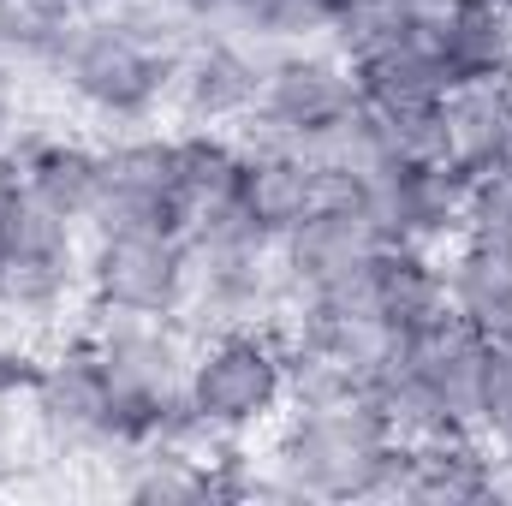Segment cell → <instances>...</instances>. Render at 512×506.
<instances>
[{"label": "cell", "instance_id": "obj_12", "mask_svg": "<svg viewBox=\"0 0 512 506\" xmlns=\"http://www.w3.org/2000/svg\"><path fill=\"white\" fill-rule=\"evenodd\" d=\"M245 143V161H239V179H233V215L262 233V239H286L304 215L322 209V161L298 155V149H280V143Z\"/></svg>", "mask_w": 512, "mask_h": 506}, {"label": "cell", "instance_id": "obj_29", "mask_svg": "<svg viewBox=\"0 0 512 506\" xmlns=\"http://www.w3.org/2000/svg\"><path fill=\"white\" fill-rule=\"evenodd\" d=\"M507 78H512V66H507Z\"/></svg>", "mask_w": 512, "mask_h": 506}, {"label": "cell", "instance_id": "obj_22", "mask_svg": "<svg viewBox=\"0 0 512 506\" xmlns=\"http://www.w3.org/2000/svg\"><path fill=\"white\" fill-rule=\"evenodd\" d=\"M459 239L512 251V173H471L465 209H459Z\"/></svg>", "mask_w": 512, "mask_h": 506}, {"label": "cell", "instance_id": "obj_9", "mask_svg": "<svg viewBox=\"0 0 512 506\" xmlns=\"http://www.w3.org/2000/svg\"><path fill=\"white\" fill-rule=\"evenodd\" d=\"M465 185H471V173L447 155H435V161H370L364 167V203H370L387 245L441 251L447 239H459Z\"/></svg>", "mask_w": 512, "mask_h": 506}, {"label": "cell", "instance_id": "obj_3", "mask_svg": "<svg viewBox=\"0 0 512 506\" xmlns=\"http://www.w3.org/2000/svg\"><path fill=\"white\" fill-rule=\"evenodd\" d=\"M251 143H280L310 161H340L364 167V96L334 48H268L262 60V90H256L251 120L239 126Z\"/></svg>", "mask_w": 512, "mask_h": 506}, {"label": "cell", "instance_id": "obj_28", "mask_svg": "<svg viewBox=\"0 0 512 506\" xmlns=\"http://www.w3.org/2000/svg\"><path fill=\"white\" fill-rule=\"evenodd\" d=\"M495 6H501V12H512V0H495Z\"/></svg>", "mask_w": 512, "mask_h": 506}, {"label": "cell", "instance_id": "obj_13", "mask_svg": "<svg viewBox=\"0 0 512 506\" xmlns=\"http://www.w3.org/2000/svg\"><path fill=\"white\" fill-rule=\"evenodd\" d=\"M6 155L18 161V185L30 203H42L48 215L84 227L90 209H96V191H102V149L84 143V137H66V131H42L24 126L12 137H0Z\"/></svg>", "mask_w": 512, "mask_h": 506}, {"label": "cell", "instance_id": "obj_26", "mask_svg": "<svg viewBox=\"0 0 512 506\" xmlns=\"http://www.w3.org/2000/svg\"><path fill=\"white\" fill-rule=\"evenodd\" d=\"M18 197H24V185H18V161H12V155H6V143H0V215H6Z\"/></svg>", "mask_w": 512, "mask_h": 506}, {"label": "cell", "instance_id": "obj_19", "mask_svg": "<svg viewBox=\"0 0 512 506\" xmlns=\"http://www.w3.org/2000/svg\"><path fill=\"white\" fill-rule=\"evenodd\" d=\"M173 137H179V179H185V197H191V227H197V221H209L233 203L245 143H239V131L221 126H185Z\"/></svg>", "mask_w": 512, "mask_h": 506}, {"label": "cell", "instance_id": "obj_10", "mask_svg": "<svg viewBox=\"0 0 512 506\" xmlns=\"http://www.w3.org/2000/svg\"><path fill=\"white\" fill-rule=\"evenodd\" d=\"M262 60H268V48L239 42V36H221V30L185 36L179 66H173V102L167 108L185 126L239 131L256 108V90H262Z\"/></svg>", "mask_w": 512, "mask_h": 506}, {"label": "cell", "instance_id": "obj_11", "mask_svg": "<svg viewBox=\"0 0 512 506\" xmlns=\"http://www.w3.org/2000/svg\"><path fill=\"white\" fill-rule=\"evenodd\" d=\"M382 245L387 239H382V227H376V215H370V203L352 197V203H322L316 215H304L274 251H280L292 304H298V298H322V292L352 286Z\"/></svg>", "mask_w": 512, "mask_h": 506}, {"label": "cell", "instance_id": "obj_21", "mask_svg": "<svg viewBox=\"0 0 512 506\" xmlns=\"http://www.w3.org/2000/svg\"><path fill=\"white\" fill-rule=\"evenodd\" d=\"M429 48L441 54L453 90H459V84H477V78H507V66H512V12H501L495 0H477V6H471L441 42H429Z\"/></svg>", "mask_w": 512, "mask_h": 506}, {"label": "cell", "instance_id": "obj_25", "mask_svg": "<svg viewBox=\"0 0 512 506\" xmlns=\"http://www.w3.org/2000/svg\"><path fill=\"white\" fill-rule=\"evenodd\" d=\"M36 364H42V352H36L18 328H12V334H0V405H18V399L30 393Z\"/></svg>", "mask_w": 512, "mask_h": 506}, {"label": "cell", "instance_id": "obj_7", "mask_svg": "<svg viewBox=\"0 0 512 506\" xmlns=\"http://www.w3.org/2000/svg\"><path fill=\"white\" fill-rule=\"evenodd\" d=\"M90 233H191V197L179 179L173 131H126L102 143V191Z\"/></svg>", "mask_w": 512, "mask_h": 506}, {"label": "cell", "instance_id": "obj_6", "mask_svg": "<svg viewBox=\"0 0 512 506\" xmlns=\"http://www.w3.org/2000/svg\"><path fill=\"white\" fill-rule=\"evenodd\" d=\"M185 298H191L185 233H90V251H84V304L90 310L179 322Z\"/></svg>", "mask_w": 512, "mask_h": 506}, {"label": "cell", "instance_id": "obj_1", "mask_svg": "<svg viewBox=\"0 0 512 506\" xmlns=\"http://www.w3.org/2000/svg\"><path fill=\"white\" fill-rule=\"evenodd\" d=\"M262 465L286 501H399L405 435L387 423L370 387L334 399H292L274 417Z\"/></svg>", "mask_w": 512, "mask_h": 506}, {"label": "cell", "instance_id": "obj_20", "mask_svg": "<svg viewBox=\"0 0 512 506\" xmlns=\"http://www.w3.org/2000/svg\"><path fill=\"white\" fill-rule=\"evenodd\" d=\"M120 495L137 501V506L215 501V489H209V459H203V447H137V453H126Z\"/></svg>", "mask_w": 512, "mask_h": 506}, {"label": "cell", "instance_id": "obj_2", "mask_svg": "<svg viewBox=\"0 0 512 506\" xmlns=\"http://www.w3.org/2000/svg\"><path fill=\"white\" fill-rule=\"evenodd\" d=\"M185 36L126 0L66 24L48 78L102 126H149L173 102V66Z\"/></svg>", "mask_w": 512, "mask_h": 506}, {"label": "cell", "instance_id": "obj_18", "mask_svg": "<svg viewBox=\"0 0 512 506\" xmlns=\"http://www.w3.org/2000/svg\"><path fill=\"white\" fill-rule=\"evenodd\" d=\"M441 268H447V304H453V316H465L489 346H507L512 340V251L459 239Z\"/></svg>", "mask_w": 512, "mask_h": 506}, {"label": "cell", "instance_id": "obj_8", "mask_svg": "<svg viewBox=\"0 0 512 506\" xmlns=\"http://www.w3.org/2000/svg\"><path fill=\"white\" fill-rule=\"evenodd\" d=\"M24 405H30V429L54 453H102L108 459V441H114V381L102 370V352H96L84 322H72L54 340V352H42Z\"/></svg>", "mask_w": 512, "mask_h": 506}, {"label": "cell", "instance_id": "obj_17", "mask_svg": "<svg viewBox=\"0 0 512 506\" xmlns=\"http://www.w3.org/2000/svg\"><path fill=\"white\" fill-rule=\"evenodd\" d=\"M447 161L465 173H512V78H477L441 102Z\"/></svg>", "mask_w": 512, "mask_h": 506}, {"label": "cell", "instance_id": "obj_16", "mask_svg": "<svg viewBox=\"0 0 512 506\" xmlns=\"http://www.w3.org/2000/svg\"><path fill=\"white\" fill-rule=\"evenodd\" d=\"M358 292L399 340L417 334L423 322H435L441 310H453L447 304V268L423 245H382L370 256V268L358 274Z\"/></svg>", "mask_w": 512, "mask_h": 506}, {"label": "cell", "instance_id": "obj_4", "mask_svg": "<svg viewBox=\"0 0 512 506\" xmlns=\"http://www.w3.org/2000/svg\"><path fill=\"white\" fill-rule=\"evenodd\" d=\"M286 346L274 322L251 328H215L191 346L185 370V405L203 429V441H251L274 429L286 411Z\"/></svg>", "mask_w": 512, "mask_h": 506}, {"label": "cell", "instance_id": "obj_15", "mask_svg": "<svg viewBox=\"0 0 512 506\" xmlns=\"http://www.w3.org/2000/svg\"><path fill=\"white\" fill-rule=\"evenodd\" d=\"M399 501H495V441L483 429H435L405 441Z\"/></svg>", "mask_w": 512, "mask_h": 506}, {"label": "cell", "instance_id": "obj_27", "mask_svg": "<svg viewBox=\"0 0 512 506\" xmlns=\"http://www.w3.org/2000/svg\"><path fill=\"white\" fill-rule=\"evenodd\" d=\"M12 90H18V72L0 66V131H6V108H12Z\"/></svg>", "mask_w": 512, "mask_h": 506}, {"label": "cell", "instance_id": "obj_24", "mask_svg": "<svg viewBox=\"0 0 512 506\" xmlns=\"http://www.w3.org/2000/svg\"><path fill=\"white\" fill-rule=\"evenodd\" d=\"M393 12H399V24L411 30V36H423V42H441L477 0H387Z\"/></svg>", "mask_w": 512, "mask_h": 506}, {"label": "cell", "instance_id": "obj_23", "mask_svg": "<svg viewBox=\"0 0 512 506\" xmlns=\"http://www.w3.org/2000/svg\"><path fill=\"white\" fill-rule=\"evenodd\" d=\"M483 435L501 453H512V340L489 346V364H483Z\"/></svg>", "mask_w": 512, "mask_h": 506}, {"label": "cell", "instance_id": "obj_14", "mask_svg": "<svg viewBox=\"0 0 512 506\" xmlns=\"http://www.w3.org/2000/svg\"><path fill=\"white\" fill-rule=\"evenodd\" d=\"M352 78H358V96L370 114L382 120H411V114H441L453 78L441 66V54L423 42V36H393L370 54H352L346 60Z\"/></svg>", "mask_w": 512, "mask_h": 506}, {"label": "cell", "instance_id": "obj_5", "mask_svg": "<svg viewBox=\"0 0 512 506\" xmlns=\"http://www.w3.org/2000/svg\"><path fill=\"white\" fill-rule=\"evenodd\" d=\"M78 292H84L78 227L18 197L0 215V328H18V334L60 328Z\"/></svg>", "mask_w": 512, "mask_h": 506}]
</instances>
